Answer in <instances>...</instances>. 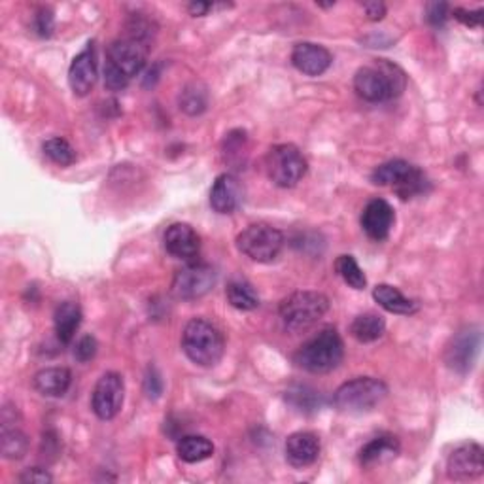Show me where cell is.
<instances>
[{"instance_id": "1", "label": "cell", "mask_w": 484, "mask_h": 484, "mask_svg": "<svg viewBox=\"0 0 484 484\" xmlns=\"http://www.w3.org/2000/svg\"><path fill=\"white\" fill-rule=\"evenodd\" d=\"M407 87V75L401 66L388 59H377L361 66L354 76V89L368 103H386L398 99Z\"/></svg>"}, {"instance_id": "2", "label": "cell", "mask_w": 484, "mask_h": 484, "mask_svg": "<svg viewBox=\"0 0 484 484\" xmlns=\"http://www.w3.org/2000/svg\"><path fill=\"white\" fill-rule=\"evenodd\" d=\"M148 61V44L126 36L108 45L105 65V86L110 91H124L140 75Z\"/></svg>"}, {"instance_id": "3", "label": "cell", "mask_w": 484, "mask_h": 484, "mask_svg": "<svg viewBox=\"0 0 484 484\" xmlns=\"http://www.w3.org/2000/svg\"><path fill=\"white\" fill-rule=\"evenodd\" d=\"M182 350L199 368H214L226 352L224 333L212 322L193 318L182 331Z\"/></svg>"}, {"instance_id": "4", "label": "cell", "mask_w": 484, "mask_h": 484, "mask_svg": "<svg viewBox=\"0 0 484 484\" xmlns=\"http://www.w3.org/2000/svg\"><path fill=\"white\" fill-rule=\"evenodd\" d=\"M345 358V345L335 328H324L294 356L297 368L312 375H324L338 368Z\"/></svg>"}, {"instance_id": "5", "label": "cell", "mask_w": 484, "mask_h": 484, "mask_svg": "<svg viewBox=\"0 0 484 484\" xmlns=\"http://www.w3.org/2000/svg\"><path fill=\"white\" fill-rule=\"evenodd\" d=\"M328 310L329 299L320 292H312V289H303V292L287 296L278 307L282 324L289 333H303L310 329L326 317Z\"/></svg>"}, {"instance_id": "6", "label": "cell", "mask_w": 484, "mask_h": 484, "mask_svg": "<svg viewBox=\"0 0 484 484\" xmlns=\"http://www.w3.org/2000/svg\"><path fill=\"white\" fill-rule=\"evenodd\" d=\"M388 396V386L373 377H358L338 386L333 396L335 407L347 415H366Z\"/></svg>"}, {"instance_id": "7", "label": "cell", "mask_w": 484, "mask_h": 484, "mask_svg": "<svg viewBox=\"0 0 484 484\" xmlns=\"http://www.w3.org/2000/svg\"><path fill=\"white\" fill-rule=\"evenodd\" d=\"M371 182L375 186L392 187L403 201L422 196L429 186L420 168L405 159H392L378 165L371 175Z\"/></svg>"}, {"instance_id": "8", "label": "cell", "mask_w": 484, "mask_h": 484, "mask_svg": "<svg viewBox=\"0 0 484 484\" xmlns=\"http://www.w3.org/2000/svg\"><path fill=\"white\" fill-rule=\"evenodd\" d=\"M265 168H267V176L275 186L289 189L305 178L308 163L294 144H278L265 157Z\"/></svg>"}, {"instance_id": "9", "label": "cell", "mask_w": 484, "mask_h": 484, "mask_svg": "<svg viewBox=\"0 0 484 484\" xmlns=\"http://www.w3.org/2000/svg\"><path fill=\"white\" fill-rule=\"evenodd\" d=\"M284 235L269 224H252L237 237V248L252 261L271 263L284 248Z\"/></svg>"}, {"instance_id": "10", "label": "cell", "mask_w": 484, "mask_h": 484, "mask_svg": "<svg viewBox=\"0 0 484 484\" xmlns=\"http://www.w3.org/2000/svg\"><path fill=\"white\" fill-rule=\"evenodd\" d=\"M217 275L207 263H187L173 278V294L182 301H196L205 297L216 286Z\"/></svg>"}, {"instance_id": "11", "label": "cell", "mask_w": 484, "mask_h": 484, "mask_svg": "<svg viewBox=\"0 0 484 484\" xmlns=\"http://www.w3.org/2000/svg\"><path fill=\"white\" fill-rule=\"evenodd\" d=\"M126 399V382L124 377L116 371L105 373L95 384L91 396L93 413L101 420H112L119 415Z\"/></svg>"}, {"instance_id": "12", "label": "cell", "mask_w": 484, "mask_h": 484, "mask_svg": "<svg viewBox=\"0 0 484 484\" xmlns=\"http://www.w3.org/2000/svg\"><path fill=\"white\" fill-rule=\"evenodd\" d=\"M484 473V450L479 443L458 445L447 459V475L454 480H469Z\"/></svg>"}, {"instance_id": "13", "label": "cell", "mask_w": 484, "mask_h": 484, "mask_svg": "<svg viewBox=\"0 0 484 484\" xmlns=\"http://www.w3.org/2000/svg\"><path fill=\"white\" fill-rule=\"evenodd\" d=\"M479 347H480V333L477 328H466L464 331H459L447 348L445 354L447 366L452 371L468 373L477 359Z\"/></svg>"}, {"instance_id": "14", "label": "cell", "mask_w": 484, "mask_h": 484, "mask_svg": "<svg viewBox=\"0 0 484 484\" xmlns=\"http://www.w3.org/2000/svg\"><path fill=\"white\" fill-rule=\"evenodd\" d=\"M396 224L394 207L384 199H373L361 212V227L366 235L377 242H382L390 237V231Z\"/></svg>"}, {"instance_id": "15", "label": "cell", "mask_w": 484, "mask_h": 484, "mask_svg": "<svg viewBox=\"0 0 484 484\" xmlns=\"http://www.w3.org/2000/svg\"><path fill=\"white\" fill-rule=\"evenodd\" d=\"M68 84L78 96H86L93 91L96 84V52L93 42H89L70 63Z\"/></svg>"}, {"instance_id": "16", "label": "cell", "mask_w": 484, "mask_h": 484, "mask_svg": "<svg viewBox=\"0 0 484 484\" xmlns=\"http://www.w3.org/2000/svg\"><path fill=\"white\" fill-rule=\"evenodd\" d=\"M320 450H322V445H320L318 435L312 431H296L289 435L284 445L287 464L297 469L308 468L317 462Z\"/></svg>"}, {"instance_id": "17", "label": "cell", "mask_w": 484, "mask_h": 484, "mask_svg": "<svg viewBox=\"0 0 484 484\" xmlns=\"http://www.w3.org/2000/svg\"><path fill=\"white\" fill-rule=\"evenodd\" d=\"M15 407L5 405L0 415V452L6 459H21L29 450V439L15 424Z\"/></svg>"}, {"instance_id": "18", "label": "cell", "mask_w": 484, "mask_h": 484, "mask_svg": "<svg viewBox=\"0 0 484 484\" xmlns=\"http://www.w3.org/2000/svg\"><path fill=\"white\" fill-rule=\"evenodd\" d=\"M245 199V187L240 180L231 175L224 173L216 178L210 189V207L217 214H233Z\"/></svg>"}, {"instance_id": "19", "label": "cell", "mask_w": 484, "mask_h": 484, "mask_svg": "<svg viewBox=\"0 0 484 484\" xmlns=\"http://www.w3.org/2000/svg\"><path fill=\"white\" fill-rule=\"evenodd\" d=\"M331 63L333 55L328 47L314 42H299L292 52V65L307 76H322Z\"/></svg>"}, {"instance_id": "20", "label": "cell", "mask_w": 484, "mask_h": 484, "mask_svg": "<svg viewBox=\"0 0 484 484\" xmlns=\"http://www.w3.org/2000/svg\"><path fill=\"white\" fill-rule=\"evenodd\" d=\"M165 248L178 259H193L201 252V237L187 224H173L165 231Z\"/></svg>"}, {"instance_id": "21", "label": "cell", "mask_w": 484, "mask_h": 484, "mask_svg": "<svg viewBox=\"0 0 484 484\" xmlns=\"http://www.w3.org/2000/svg\"><path fill=\"white\" fill-rule=\"evenodd\" d=\"M401 450L399 439L394 435H378V438L371 439L368 445H363L359 450V464L363 468H373L388 464L398 458Z\"/></svg>"}, {"instance_id": "22", "label": "cell", "mask_w": 484, "mask_h": 484, "mask_svg": "<svg viewBox=\"0 0 484 484\" xmlns=\"http://www.w3.org/2000/svg\"><path fill=\"white\" fill-rule=\"evenodd\" d=\"M72 384V373L66 368H45L33 377L35 390L45 398H63Z\"/></svg>"}, {"instance_id": "23", "label": "cell", "mask_w": 484, "mask_h": 484, "mask_svg": "<svg viewBox=\"0 0 484 484\" xmlns=\"http://www.w3.org/2000/svg\"><path fill=\"white\" fill-rule=\"evenodd\" d=\"M373 299L386 310L399 317H413L418 312V303L405 297L398 287L390 284H378L373 289Z\"/></svg>"}, {"instance_id": "24", "label": "cell", "mask_w": 484, "mask_h": 484, "mask_svg": "<svg viewBox=\"0 0 484 484\" xmlns=\"http://www.w3.org/2000/svg\"><path fill=\"white\" fill-rule=\"evenodd\" d=\"M80 324H82V308L78 303L65 301L55 308L54 326H55V335L63 345L72 343V338H75Z\"/></svg>"}, {"instance_id": "25", "label": "cell", "mask_w": 484, "mask_h": 484, "mask_svg": "<svg viewBox=\"0 0 484 484\" xmlns=\"http://www.w3.org/2000/svg\"><path fill=\"white\" fill-rule=\"evenodd\" d=\"M176 452L182 462L199 464L212 458L214 445L210 439L203 438V435H184L176 443Z\"/></svg>"}, {"instance_id": "26", "label": "cell", "mask_w": 484, "mask_h": 484, "mask_svg": "<svg viewBox=\"0 0 484 484\" xmlns=\"http://www.w3.org/2000/svg\"><path fill=\"white\" fill-rule=\"evenodd\" d=\"M384 331H386V322L375 312L359 314V317H356L354 322L350 324V335L356 338L358 343H363V345L378 341V338L384 335Z\"/></svg>"}, {"instance_id": "27", "label": "cell", "mask_w": 484, "mask_h": 484, "mask_svg": "<svg viewBox=\"0 0 484 484\" xmlns=\"http://www.w3.org/2000/svg\"><path fill=\"white\" fill-rule=\"evenodd\" d=\"M227 301L233 308L237 310H254L259 307V296L256 292V287L245 280V278H235L227 284L226 289Z\"/></svg>"}, {"instance_id": "28", "label": "cell", "mask_w": 484, "mask_h": 484, "mask_svg": "<svg viewBox=\"0 0 484 484\" xmlns=\"http://www.w3.org/2000/svg\"><path fill=\"white\" fill-rule=\"evenodd\" d=\"M286 401L305 415L317 413L322 407V396L308 386H294L292 390L286 392Z\"/></svg>"}, {"instance_id": "29", "label": "cell", "mask_w": 484, "mask_h": 484, "mask_svg": "<svg viewBox=\"0 0 484 484\" xmlns=\"http://www.w3.org/2000/svg\"><path fill=\"white\" fill-rule=\"evenodd\" d=\"M335 271L337 275L345 280V284H348L354 289H366L368 286V278L363 275V271L359 269L358 261L354 259V256L343 254L338 256L335 261Z\"/></svg>"}, {"instance_id": "30", "label": "cell", "mask_w": 484, "mask_h": 484, "mask_svg": "<svg viewBox=\"0 0 484 484\" xmlns=\"http://www.w3.org/2000/svg\"><path fill=\"white\" fill-rule=\"evenodd\" d=\"M180 110H184L187 116H199L207 110L208 106V95L207 89L197 86V84H189L184 87L178 99Z\"/></svg>"}, {"instance_id": "31", "label": "cell", "mask_w": 484, "mask_h": 484, "mask_svg": "<svg viewBox=\"0 0 484 484\" xmlns=\"http://www.w3.org/2000/svg\"><path fill=\"white\" fill-rule=\"evenodd\" d=\"M44 156L54 161L55 165L59 166H70L72 163L76 161V152L75 148L70 146V142L61 138V136H55V138H50V140H45L44 142Z\"/></svg>"}, {"instance_id": "32", "label": "cell", "mask_w": 484, "mask_h": 484, "mask_svg": "<svg viewBox=\"0 0 484 484\" xmlns=\"http://www.w3.org/2000/svg\"><path fill=\"white\" fill-rule=\"evenodd\" d=\"M247 144H248V138H247V133L242 129H237V131H231L229 135H226V140H224L226 161L240 166L242 157H247V150H248Z\"/></svg>"}, {"instance_id": "33", "label": "cell", "mask_w": 484, "mask_h": 484, "mask_svg": "<svg viewBox=\"0 0 484 484\" xmlns=\"http://www.w3.org/2000/svg\"><path fill=\"white\" fill-rule=\"evenodd\" d=\"M54 29H55L54 10L42 6L36 12V15H35V31H36V35L42 36V38H50L54 35Z\"/></svg>"}, {"instance_id": "34", "label": "cell", "mask_w": 484, "mask_h": 484, "mask_svg": "<svg viewBox=\"0 0 484 484\" xmlns=\"http://www.w3.org/2000/svg\"><path fill=\"white\" fill-rule=\"evenodd\" d=\"M96 348H99V345H96V338L93 335H84L80 341L76 343V348H75V358L80 361V363H87L95 358L96 354Z\"/></svg>"}, {"instance_id": "35", "label": "cell", "mask_w": 484, "mask_h": 484, "mask_svg": "<svg viewBox=\"0 0 484 484\" xmlns=\"http://www.w3.org/2000/svg\"><path fill=\"white\" fill-rule=\"evenodd\" d=\"M452 15L459 21L464 23L466 27H471V29H477L482 25V15H484V10L479 8V10H464V8H454L452 10Z\"/></svg>"}, {"instance_id": "36", "label": "cell", "mask_w": 484, "mask_h": 484, "mask_svg": "<svg viewBox=\"0 0 484 484\" xmlns=\"http://www.w3.org/2000/svg\"><path fill=\"white\" fill-rule=\"evenodd\" d=\"M52 480V473L44 468H29L19 475V482L23 484H50Z\"/></svg>"}, {"instance_id": "37", "label": "cell", "mask_w": 484, "mask_h": 484, "mask_svg": "<svg viewBox=\"0 0 484 484\" xmlns=\"http://www.w3.org/2000/svg\"><path fill=\"white\" fill-rule=\"evenodd\" d=\"M447 17H449V5L433 3L428 6V21L433 27H443Z\"/></svg>"}, {"instance_id": "38", "label": "cell", "mask_w": 484, "mask_h": 484, "mask_svg": "<svg viewBox=\"0 0 484 484\" xmlns=\"http://www.w3.org/2000/svg\"><path fill=\"white\" fill-rule=\"evenodd\" d=\"M144 384H146V394H148L150 398L157 399V398L161 396V392H163V380H161V377L157 375L156 369H150V371H148V375H146V382H144Z\"/></svg>"}, {"instance_id": "39", "label": "cell", "mask_w": 484, "mask_h": 484, "mask_svg": "<svg viewBox=\"0 0 484 484\" xmlns=\"http://www.w3.org/2000/svg\"><path fill=\"white\" fill-rule=\"evenodd\" d=\"M363 10H366L368 19L371 21H380L386 15V6L382 3H366L363 5Z\"/></svg>"}, {"instance_id": "40", "label": "cell", "mask_w": 484, "mask_h": 484, "mask_svg": "<svg viewBox=\"0 0 484 484\" xmlns=\"http://www.w3.org/2000/svg\"><path fill=\"white\" fill-rule=\"evenodd\" d=\"M187 10H189L191 15L203 17V15H207V14L212 10V5H210V3H191V5L187 6Z\"/></svg>"}]
</instances>
